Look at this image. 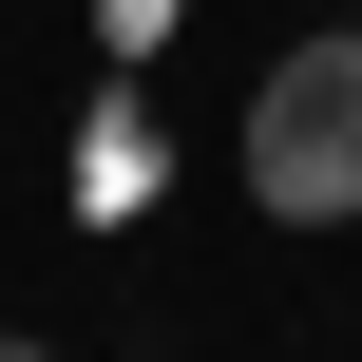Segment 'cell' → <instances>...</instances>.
<instances>
[{
	"label": "cell",
	"mask_w": 362,
	"mask_h": 362,
	"mask_svg": "<svg viewBox=\"0 0 362 362\" xmlns=\"http://www.w3.org/2000/svg\"><path fill=\"white\" fill-rule=\"evenodd\" d=\"M248 210L267 229H362V19H305L248 76Z\"/></svg>",
	"instance_id": "obj_1"
},
{
	"label": "cell",
	"mask_w": 362,
	"mask_h": 362,
	"mask_svg": "<svg viewBox=\"0 0 362 362\" xmlns=\"http://www.w3.org/2000/svg\"><path fill=\"white\" fill-rule=\"evenodd\" d=\"M0 362H57V344H0Z\"/></svg>",
	"instance_id": "obj_2"
}]
</instances>
